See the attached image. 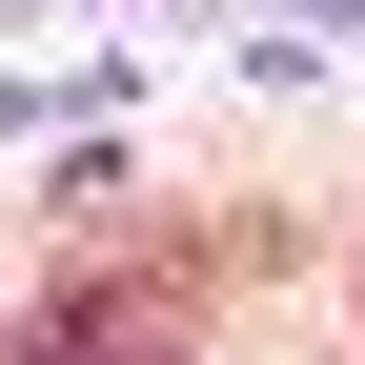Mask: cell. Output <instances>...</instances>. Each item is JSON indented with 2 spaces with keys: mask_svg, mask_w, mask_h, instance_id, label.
Listing matches in <instances>:
<instances>
[{
  "mask_svg": "<svg viewBox=\"0 0 365 365\" xmlns=\"http://www.w3.org/2000/svg\"><path fill=\"white\" fill-rule=\"evenodd\" d=\"M182 345H203V264H81V284H41L21 304V345H0V365H182Z\"/></svg>",
  "mask_w": 365,
  "mask_h": 365,
  "instance_id": "6da1fadb",
  "label": "cell"
}]
</instances>
